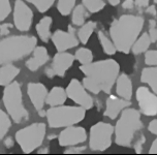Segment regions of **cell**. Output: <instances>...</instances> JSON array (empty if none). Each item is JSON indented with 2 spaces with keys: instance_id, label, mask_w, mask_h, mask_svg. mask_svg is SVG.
Instances as JSON below:
<instances>
[{
  "instance_id": "cell-1",
  "label": "cell",
  "mask_w": 157,
  "mask_h": 155,
  "mask_svg": "<svg viewBox=\"0 0 157 155\" xmlns=\"http://www.w3.org/2000/svg\"><path fill=\"white\" fill-rule=\"evenodd\" d=\"M80 69L85 75L83 85L88 91L93 94L100 92L110 94L119 76L120 66L114 59H106L85 64L81 66Z\"/></svg>"
},
{
  "instance_id": "cell-2",
  "label": "cell",
  "mask_w": 157,
  "mask_h": 155,
  "mask_svg": "<svg viewBox=\"0 0 157 155\" xmlns=\"http://www.w3.org/2000/svg\"><path fill=\"white\" fill-rule=\"evenodd\" d=\"M144 27V19L139 16L123 15L110 26V35L117 51L128 54Z\"/></svg>"
},
{
  "instance_id": "cell-3",
  "label": "cell",
  "mask_w": 157,
  "mask_h": 155,
  "mask_svg": "<svg viewBox=\"0 0 157 155\" xmlns=\"http://www.w3.org/2000/svg\"><path fill=\"white\" fill-rule=\"evenodd\" d=\"M37 45L35 36L13 35L0 41V65L10 63L31 54Z\"/></svg>"
},
{
  "instance_id": "cell-4",
  "label": "cell",
  "mask_w": 157,
  "mask_h": 155,
  "mask_svg": "<svg viewBox=\"0 0 157 155\" xmlns=\"http://www.w3.org/2000/svg\"><path fill=\"white\" fill-rule=\"evenodd\" d=\"M143 128L141 113L136 109L125 108L114 128L115 142L121 147H129L134 134Z\"/></svg>"
},
{
  "instance_id": "cell-5",
  "label": "cell",
  "mask_w": 157,
  "mask_h": 155,
  "mask_svg": "<svg viewBox=\"0 0 157 155\" xmlns=\"http://www.w3.org/2000/svg\"><path fill=\"white\" fill-rule=\"evenodd\" d=\"M86 110L83 107L72 106H57L51 107L46 112L48 125L51 128L67 127L80 123L84 120Z\"/></svg>"
},
{
  "instance_id": "cell-6",
  "label": "cell",
  "mask_w": 157,
  "mask_h": 155,
  "mask_svg": "<svg viewBox=\"0 0 157 155\" xmlns=\"http://www.w3.org/2000/svg\"><path fill=\"white\" fill-rule=\"evenodd\" d=\"M2 100L7 114L13 121H15L16 123H22L28 120L29 113L24 107L21 86L18 82H12L7 86H5Z\"/></svg>"
},
{
  "instance_id": "cell-7",
  "label": "cell",
  "mask_w": 157,
  "mask_h": 155,
  "mask_svg": "<svg viewBox=\"0 0 157 155\" xmlns=\"http://www.w3.org/2000/svg\"><path fill=\"white\" fill-rule=\"evenodd\" d=\"M46 131L47 126L44 123H33L16 132V142L24 153L29 154L41 146L46 137Z\"/></svg>"
},
{
  "instance_id": "cell-8",
  "label": "cell",
  "mask_w": 157,
  "mask_h": 155,
  "mask_svg": "<svg viewBox=\"0 0 157 155\" xmlns=\"http://www.w3.org/2000/svg\"><path fill=\"white\" fill-rule=\"evenodd\" d=\"M114 127L110 123L97 122L91 126L89 147L92 151H105L112 145Z\"/></svg>"
},
{
  "instance_id": "cell-9",
  "label": "cell",
  "mask_w": 157,
  "mask_h": 155,
  "mask_svg": "<svg viewBox=\"0 0 157 155\" xmlns=\"http://www.w3.org/2000/svg\"><path fill=\"white\" fill-rule=\"evenodd\" d=\"M75 60V56L67 52H58L53 58L52 64L44 69V74L48 78H53L55 76L63 78L66 72L71 67Z\"/></svg>"
},
{
  "instance_id": "cell-10",
  "label": "cell",
  "mask_w": 157,
  "mask_h": 155,
  "mask_svg": "<svg viewBox=\"0 0 157 155\" xmlns=\"http://www.w3.org/2000/svg\"><path fill=\"white\" fill-rule=\"evenodd\" d=\"M66 94L67 97H69L72 101H75L77 105L83 107L86 110H90L93 107V98L90 96L87 89L84 87L83 84H81L77 79H72L69 82L68 86H67Z\"/></svg>"
},
{
  "instance_id": "cell-11",
  "label": "cell",
  "mask_w": 157,
  "mask_h": 155,
  "mask_svg": "<svg viewBox=\"0 0 157 155\" xmlns=\"http://www.w3.org/2000/svg\"><path fill=\"white\" fill-rule=\"evenodd\" d=\"M13 26L19 31L25 32L31 28L33 12L23 0H17L13 5Z\"/></svg>"
},
{
  "instance_id": "cell-12",
  "label": "cell",
  "mask_w": 157,
  "mask_h": 155,
  "mask_svg": "<svg viewBox=\"0 0 157 155\" xmlns=\"http://www.w3.org/2000/svg\"><path fill=\"white\" fill-rule=\"evenodd\" d=\"M51 39L58 52H65L78 45V38L75 35V28L69 25L68 31L56 30L51 36Z\"/></svg>"
},
{
  "instance_id": "cell-13",
  "label": "cell",
  "mask_w": 157,
  "mask_h": 155,
  "mask_svg": "<svg viewBox=\"0 0 157 155\" xmlns=\"http://www.w3.org/2000/svg\"><path fill=\"white\" fill-rule=\"evenodd\" d=\"M136 100L141 112L146 116L157 115V94L152 93L147 87H140L136 90Z\"/></svg>"
},
{
  "instance_id": "cell-14",
  "label": "cell",
  "mask_w": 157,
  "mask_h": 155,
  "mask_svg": "<svg viewBox=\"0 0 157 155\" xmlns=\"http://www.w3.org/2000/svg\"><path fill=\"white\" fill-rule=\"evenodd\" d=\"M87 140V132L81 126H67L60 132L58 142L61 147H69L82 144Z\"/></svg>"
},
{
  "instance_id": "cell-15",
  "label": "cell",
  "mask_w": 157,
  "mask_h": 155,
  "mask_svg": "<svg viewBox=\"0 0 157 155\" xmlns=\"http://www.w3.org/2000/svg\"><path fill=\"white\" fill-rule=\"evenodd\" d=\"M27 94L36 111L41 116L46 115V113H44L43 110L48 95L47 87L41 83H29L27 85Z\"/></svg>"
},
{
  "instance_id": "cell-16",
  "label": "cell",
  "mask_w": 157,
  "mask_h": 155,
  "mask_svg": "<svg viewBox=\"0 0 157 155\" xmlns=\"http://www.w3.org/2000/svg\"><path fill=\"white\" fill-rule=\"evenodd\" d=\"M130 105V100H126L124 98L116 97L114 95H112L106 99L105 111L103 113V115L105 117H109L110 119L114 120L118 117L120 112L123 111L125 108H128Z\"/></svg>"
},
{
  "instance_id": "cell-17",
  "label": "cell",
  "mask_w": 157,
  "mask_h": 155,
  "mask_svg": "<svg viewBox=\"0 0 157 155\" xmlns=\"http://www.w3.org/2000/svg\"><path fill=\"white\" fill-rule=\"evenodd\" d=\"M49 53L44 47H35L33 50V55L26 61V67L30 72H36L39 67L49 61Z\"/></svg>"
},
{
  "instance_id": "cell-18",
  "label": "cell",
  "mask_w": 157,
  "mask_h": 155,
  "mask_svg": "<svg viewBox=\"0 0 157 155\" xmlns=\"http://www.w3.org/2000/svg\"><path fill=\"white\" fill-rule=\"evenodd\" d=\"M116 92L118 96L124 98L126 100H130L132 96V83L126 74L118 76L116 80Z\"/></svg>"
},
{
  "instance_id": "cell-19",
  "label": "cell",
  "mask_w": 157,
  "mask_h": 155,
  "mask_svg": "<svg viewBox=\"0 0 157 155\" xmlns=\"http://www.w3.org/2000/svg\"><path fill=\"white\" fill-rule=\"evenodd\" d=\"M20 68L12 63H4L0 67V86H7L18 77Z\"/></svg>"
},
{
  "instance_id": "cell-20",
  "label": "cell",
  "mask_w": 157,
  "mask_h": 155,
  "mask_svg": "<svg viewBox=\"0 0 157 155\" xmlns=\"http://www.w3.org/2000/svg\"><path fill=\"white\" fill-rule=\"evenodd\" d=\"M67 94L66 90H64L62 87H53L51 91L48 92L47 98H46V103L50 107H57V106H62L66 101Z\"/></svg>"
},
{
  "instance_id": "cell-21",
  "label": "cell",
  "mask_w": 157,
  "mask_h": 155,
  "mask_svg": "<svg viewBox=\"0 0 157 155\" xmlns=\"http://www.w3.org/2000/svg\"><path fill=\"white\" fill-rule=\"evenodd\" d=\"M53 23V20L51 17H44V18L40 19V21L36 24L35 26V29H36V32L39 36V38L44 41V43H48L50 41L52 36V33H51V25Z\"/></svg>"
},
{
  "instance_id": "cell-22",
  "label": "cell",
  "mask_w": 157,
  "mask_h": 155,
  "mask_svg": "<svg viewBox=\"0 0 157 155\" xmlns=\"http://www.w3.org/2000/svg\"><path fill=\"white\" fill-rule=\"evenodd\" d=\"M142 83L148 84L153 92L157 94V66L156 67H146L142 70L141 74Z\"/></svg>"
},
{
  "instance_id": "cell-23",
  "label": "cell",
  "mask_w": 157,
  "mask_h": 155,
  "mask_svg": "<svg viewBox=\"0 0 157 155\" xmlns=\"http://www.w3.org/2000/svg\"><path fill=\"white\" fill-rule=\"evenodd\" d=\"M95 28H96V22L89 21L87 23H84L78 31V38L80 43H82L83 45L88 43Z\"/></svg>"
},
{
  "instance_id": "cell-24",
  "label": "cell",
  "mask_w": 157,
  "mask_h": 155,
  "mask_svg": "<svg viewBox=\"0 0 157 155\" xmlns=\"http://www.w3.org/2000/svg\"><path fill=\"white\" fill-rule=\"evenodd\" d=\"M151 45V39L150 36L148 33H143V34L140 36L139 38L134 41V44L131 47V51L134 55H139L142 54V53L146 52L148 49H149Z\"/></svg>"
},
{
  "instance_id": "cell-25",
  "label": "cell",
  "mask_w": 157,
  "mask_h": 155,
  "mask_svg": "<svg viewBox=\"0 0 157 155\" xmlns=\"http://www.w3.org/2000/svg\"><path fill=\"white\" fill-rule=\"evenodd\" d=\"M88 17L87 8L83 4L77 5L72 10V16H71V22L75 26H82L85 23L86 18Z\"/></svg>"
},
{
  "instance_id": "cell-26",
  "label": "cell",
  "mask_w": 157,
  "mask_h": 155,
  "mask_svg": "<svg viewBox=\"0 0 157 155\" xmlns=\"http://www.w3.org/2000/svg\"><path fill=\"white\" fill-rule=\"evenodd\" d=\"M98 39H99V43L101 45V48H102V50L105 51V54H108V55L116 54L117 49H116V47H115L113 41H111L102 31L98 32Z\"/></svg>"
},
{
  "instance_id": "cell-27",
  "label": "cell",
  "mask_w": 157,
  "mask_h": 155,
  "mask_svg": "<svg viewBox=\"0 0 157 155\" xmlns=\"http://www.w3.org/2000/svg\"><path fill=\"white\" fill-rule=\"evenodd\" d=\"M75 58L82 65L93 62V54H92L91 50L87 49V48H80L78 50H77V52L75 54Z\"/></svg>"
},
{
  "instance_id": "cell-28",
  "label": "cell",
  "mask_w": 157,
  "mask_h": 155,
  "mask_svg": "<svg viewBox=\"0 0 157 155\" xmlns=\"http://www.w3.org/2000/svg\"><path fill=\"white\" fill-rule=\"evenodd\" d=\"M10 126H12V120H10V115L0 109V140H2L6 136Z\"/></svg>"
},
{
  "instance_id": "cell-29",
  "label": "cell",
  "mask_w": 157,
  "mask_h": 155,
  "mask_svg": "<svg viewBox=\"0 0 157 155\" xmlns=\"http://www.w3.org/2000/svg\"><path fill=\"white\" fill-rule=\"evenodd\" d=\"M75 5V0H58L57 10L62 16H68Z\"/></svg>"
},
{
  "instance_id": "cell-30",
  "label": "cell",
  "mask_w": 157,
  "mask_h": 155,
  "mask_svg": "<svg viewBox=\"0 0 157 155\" xmlns=\"http://www.w3.org/2000/svg\"><path fill=\"white\" fill-rule=\"evenodd\" d=\"M83 5L87 8L88 12L95 14L103 10L105 3L103 0H83Z\"/></svg>"
},
{
  "instance_id": "cell-31",
  "label": "cell",
  "mask_w": 157,
  "mask_h": 155,
  "mask_svg": "<svg viewBox=\"0 0 157 155\" xmlns=\"http://www.w3.org/2000/svg\"><path fill=\"white\" fill-rule=\"evenodd\" d=\"M25 1L34 5L39 13H46L52 7L55 0H25Z\"/></svg>"
},
{
  "instance_id": "cell-32",
  "label": "cell",
  "mask_w": 157,
  "mask_h": 155,
  "mask_svg": "<svg viewBox=\"0 0 157 155\" xmlns=\"http://www.w3.org/2000/svg\"><path fill=\"white\" fill-rule=\"evenodd\" d=\"M12 13V5L10 0H0V22L4 21Z\"/></svg>"
},
{
  "instance_id": "cell-33",
  "label": "cell",
  "mask_w": 157,
  "mask_h": 155,
  "mask_svg": "<svg viewBox=\"0 0 157 155\" xmlns=\"http://www.w3.org/2000/svg\"><path fill=\"white\" fill-rule=\"evenodd\" d=\"M145 63L150 66H156L157 65V51L150 50L146 51L145 54Z\"/></svg>"
},
{
  "instance_id": "cell-34",
  "label": "cell",
  "mask_w": 157,
  "mask_h": 155,
  "mask_svg": "<svg viewBox=\"0 0 157 155\" xmlns=\"http://www.w3.org/2000/svg\"><path fill=\"white\" fill-rule=\"evenodd\" d=\"M148 34L150 36L151 43H156L157 41V27L155 20H150V28Z\"/></svg>"
},
{
  "instance_id": "cell-35",
  "label": "cell",
  "mask_w": 157,
  "mask_h": 155,
  "mask_svg": "<svg viewBox=\"0 0 157 155\" xmlns=\"http://www.w3.org/2000/svg\"><path fill=\"white\" fill-rule=\"evenodd\" d=\"M86 149H87V147H85V146H81V147H77V145L69 146V148L64 151V153L65 154H78V153L84 152Z\"/></svg>"
},
{
  "instance_id": "cell-36",
  "label": "cell",
  "mask_w": 157,
  "mask_h": 155,
  "mask_svg": "<svg viewBox=\"0 0 157 155\" xmlns=\"http://www.w3.org/2000/svg\"><path fill=\"white\" fill-rule=\"evenodd\" d=\"M12 29H13V24H10V23L1 24L0 25V35L5 36V35L10 34Z\"/></svg>"
},
{
  "instance_id": "cell-37",
  "label": "cell",
  "mask_w": 157,
  "mask_h": 155,
  "mask_svg": "<svg viewBox=\"0 0 157 155\" xmlns=\"http://www.w3.org/2000/svg\"><path fill=\"white\" fill-rule=\"evenodd\" d=\"M145 142H146V138H145V136H141V139L137 141V142L136 143V145H134V150H136V153H137V154L142 153L143 145L145 144Z\"/></svg>"
},
{
  "instance_id": "cell-38",
  "label": "cell",
  "mask_w": 157,
  "mask_h": 155,
  "mask_svg": "<svg viewBox=\"0 0 157 155\" xmlns=\"http://www.w3.org/2000/svg\"><path fill=\"white\" fill-rule=\"evenodd\" d=\"M148 129H149V131L151 134H156L157 136V119H154L151 121L149 123V126H148Z\"/></svg>"
},
{
  "instance_id": "cell-39",
  "label": "cell",
  "mask_w": 157,
  "mask_h": 155,
  "mask_svg": "<svg viewBox=\"0 0 157 155\" xmlns=\"http://www.w3.org/2000/svg\"><path fill=\"white\" fill-rule=\"evenodd\" d=\"M134 0H124L122 3V7L125 8V10H131V8L134 7Z\"/></svg>"
},
{
  "instance_id": "cell-40",
  "label": "cell",
  "mask_w": 157,
  "mask_h": 155,
  "mask_svg": "<svg viewBox=\"0 0 157 155\" xmlns=\"http://www.w3.org/2000/svg\"><path fill=\"white\" fill-rule=\"evenodd\" d=\"M136 6L139 8H145L149 5V0H134Z\"/></svg>"
},
{
  "instance_id": "cell-41",
  "label": "cell",
  "mask_w": 157,
  "mask_h": 155,
  "mask_svg": "<svg viewBox=\"0 0 157 155\" xmlns=\"http://www.w3.org/2000/svg\"><path fill=\"white\" fill-rule=\"evenodd\" d=\"M146 12H147L149 15H151L152 17H156L157 15V12H156V8L154 5H151V6H147V10H146Z\"/></svg>"
},
{
  "instance_id": "cell-42",
  "label": "cell",
  "mask_w": 157,
  "mask_h": 155,
  "mask_svg": "<svg viewBox=\"0 0 157 155\" xmlns=\"http://www.w3.org/2000/svg\"><path fill=\"white\" fill-rule=\"evenodd\" d=\"M149 153L150 154H157V139L154 140V142L152 143V145H151Z\"/></svg>"
},
{
  "instance_id": "cell-43",
  "label": "cell",
  "mask_w": 157,
  "mask_h": 155,
  "mask_svg": "<svg viewBox=\"0 0 157 155\" xmlns=\"http://www.w3.org/2000/svg\"><path fill=\"white\" fill-rule=\"evenodd\" d=\"M4 145L6 146L7 148H12L13 146V141L12 138H7V139L4 141Z\"/></svg>"
},
{
  "instance_id": "cell-44",
  "label": "cell",
  "mask_w": 157,
  "mask_h": 155,
  "mask_svg": "<svg viewBox=\"0 0 157 155\" xmlns=\"http://www.w3.org/2000/svg\"><path fill=\"white\" fill-rule=\"evenodd\" d=\"M108 1H109V3L111 5H113V6H116V5L120 3V0H108Z\"/></svg>"
},
{
  "instance_id": "cell-45",
  "label": "cell",
  "mask_w": 157,
  "mask_h": 155,
  "mask_svg": "<svg viewBox=\"0 0 157 155\" xmlns=\"http://www.w3.org/2000/svg\"><path fill=\"white\" fill-rule=\"evenodd\" d=\"M48 148H44V149H41V151H38V153H48Z\"/></svg>"
},
{
  "instance_id": "cell-46",
  "label": "cell",
  "mask_w": 157,
  "mask_h": 155,
  "mask_svg": "<svg viewBox=\"0 0 157 155\" xmlns=\"http://www.w3.org/2000/svg\"><path fill=\"white\" fill-rule=\"evenodd\" d=\"M154 2H155V3L157 4V0H154Z\"/></svg>"
},
{
  "instance_id": "cell-47",
  "label": "cell",
  "mask_w": 157,
  "mask_h": 155,
  "mask_svg": "<svg viewBox=\"0 0 157 155\" xmlns=\"http://www.w3.org/2000/svg\"><path fill=\"white\" fill-rule=\"evenodd\" d=\"M156 43H157V41H156Z\"/></svg>"
}]
</instances>
